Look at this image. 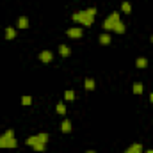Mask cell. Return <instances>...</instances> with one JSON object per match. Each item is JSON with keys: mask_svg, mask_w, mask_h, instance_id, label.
I'll return each instance as SVG.
<instances>
[{"mask_svg": "<svg viewBox=\"0 0 153 153\" xmlns=\"http://www.w3.org/2000/svg\"><path fill=\"white\" fill-rule=\"evenodd\" d=\"M25 143H27V146H34L36 143H39L38 134H36V135H30V137H27V141H25Z\"/></svg>", "mask_w": 153, "mask_h": 153, "instance_id": "16", "label": "cell"}, {"mask_svg": "<svg viewBox=\"0 0 153 153\" xmlns=\"http://www.w3.org/2000/svg\"><path fill=\"white\" fill-rule=\"evenodd\" d=\"M125 30H126V27H125L123 22H119V23L114 27V32H117V34H125Z\"/></svg>", "mask_w": 153, "mask_h": 153, "instance_id": "17", "label": "cell"}, {"mask_svg": "<svg viewBox=\"0 0 153 153\" xmlns=\"http://www.w3.org/2000/svg\"><path fill=\"white\" fill-rule=\"evenodd\" d=\"M121 11H123V13H126V14H130V13H132V4H130V2H126V0H125V2H121Z\"/></svg>", "mask_w": 153, "mask_h": 153, "instance_id": "15", "label": "cell"}, {"mask_svg": "<svg viewBox=\"0 0 153 153\" xmlns=\"http://www.w3.org/2000/svg\"><path fill=\"white\" fill-rule=\"evenodd\" d=\"M150 100H152V102H153V93H152V94H150Z\"/></svg>", "mask_w": 153, "mask_h": 153, "instance_id": "25", "label": "cell"}, {"mask_svg": "<svg viewBox=\"0 0 153 153\" xmlns=\"http://www.w3.org/2000/svg\"><path fill=\"white\" fill-rule=\"evenodd\" d=\"M152 43H153V36H152Z\"/></svg>", "mask_w": 153, "mask_h": 153, "instance_id": "26", "label": "cell"}, {"mask_svg": "<svg viewBox=\"0 0 153 153\" xmlns=\"http://www.w3.org/2000/svg\"><path fill=\"white\" fill-rule=\"evenodd\" d=\"M144 153H153V150H152V148H150V150H146V152H144Z\"/></svg>", "mask_w": 153, "mask_h": 153, "instance_id": "24", "label": "cell"}, {"mask_svg": "<svg viewBox=\"0 0 153 153\" xmlns=\"http://www.w3.org/2000/svg\"><path fill=\"white\" fill-rule=\"evenodd\" d=\"M38 137H39V143H45V144L48 143V134L46 132H39Z\"/></svg>", "mask_w": 153, "mask_h": 153, "instance_id": "21", "label": "cell"}, {"mask_svg": "<svg viewBox=\"0 0 153 153\" xmlns=\"http://www.w3.org/2000/svg\"><path fill=\"white\" fill-rule=\"evenodd\" d=\"M16 38V29L14 27H7L5 29V39H14Z\"/></svg>", "mask_w": 153, "mask_h": 153, "instance_id": "11", "label": "cell"}, {"mask_svg": "<svg viewBox=\"0 0 153 153\" xmlns=\"http://www.w3.org/2000/svg\"><path fill=\"white\" fill-rule=\"evenodd\" d=\"M55 111H57V114H64V112H66V105H64L62 102H59L57 107H55Z\"/></svg>", "mask_w": 153, "mask_h": 153, "instance_id": "20", "label": "cell"}, {"mask_svg": "<svg viewBox=\"0 0 153 153\" xmlns=\"http://www.w3.org/2000/svg\"><path fill=\"white\" fill-rule=\"evenodd\" d=\"M85 153H96V152H94V150H87Z\"/></svg>", "mask_w": 153, "mask_h": 153, "instance_id": "23", "label": "cell"}, {"mask_svg": "<svg viewBox=\"0 0 153 153\" xmlns=\"http://www.w3.org/2000/svg\"><path fill=\"white\" fill-rule=\"evenodd\" d=\"M121 22V18H119V13L117 11H114V13H111L105 20H103V23H102V27H103V30H114V27Z\"/></svg>", "mask_w": 153, "mask_h": 153, "instance_id": "3", "label": "cell"}, {"mask_svg": "<svg viewBox=\"0 0 153 153\" xmlns=\"http://www.w3.org/2000/svg\"><path fill=\"white\" fill-rule=\"evenodd\" d=\"M32 148H34V152H45L46 144H45V143H36V144H34Z\"/></svg>", "mask_w": 153, "mask_h": 153, "instance_id": "22", "label": "cell"}, {"mask_svg": "<svg viewBox=\"0 0 153 153\" xmlns=\"http://www.w3.org/2000/svg\"><path fill=\"white\" fill-rule=\"evenodd\" d=\"M32 103V96H29V94H25V96H22V105H25V107H29Z\"/></svg>", "mask_w": 153, "mask_h": 153, "instance_id": "19", "label": "cell"}, {"mask_svg": "<svg viewBox=\"0 0 153 153\" xmlns=\"http://www.w3.org/2000/svg\"><path fill=\"white\" fill-rule=\"evenodd\" d=\"M18 146V141L14 137V130L9 128L0 135V150H14Z\"/></svg>", "mask_w": 153, "mask_h": 153, "instance_id": "2", "label": "cell"}, {"mask_svg": "<svg viewBox=\"0 0 153 153\" xmlns=\"http://www.w3.org/2000/svg\"><path fill=\"white\" fill-rule=\"evenodd\" d=\"M64 98H66L68 102H71V100H75V91H71V89H68V91H64Z\"/></svg>", "mask_w": 153, "mask_h": 153, "instance_id": "18", "label": "cell"}, {"mask_svg": "<svg viewBox=\"0 0 153 153\" xmlns=\"http://www.w3.org/2000/svg\"><path fill=\"white\" fill-rule=\"evenodd\" d=\"M61 130H62L64 134H70V132H71V121H70V119H62V123H61Z\"/></svg>", "mask_w": 153, "mask_h": 153, "instance_id": "8", "label": "cell"}, {"mask_svg": "<svg viewBox=\"0 0 153 153\" xmlns=\"http://www.w3.org/2000/svg\"><path fill=\"white\" fill-rule=\"evenodd\" d=\"M96 13H98L96 7H87V9H84V11L73 13V14H71V20L76 22V23H80V25H84V27H91V25L94 23Z\"/></svg>", "mask_w": 153, "mask_h": 153, "instance_id": "1", "label": "cell"}, {"mask_svg": "<svg viewBox=\"0 0 153 153\" xmlns=\"http://www.w3.org/2000/svg\"><path fill=\"white\" fill-rule=\"evenodd\" d=\"M82 34H84V30H82L80 27H73V29H68V30H66V36H68V38H71V39L82 38Z\"/></svg>", "mask_w": 153, "mask_h": 153, "instance_id": "4", "label": "cell"}, {"mask_svg": "<svg viewBox=\"0 0 153 153\" xmlns=\"http://www.w3.org/2000/svg\"><path fill=\"white\" fill-rule=\"evenodd\" d=\"M135 66H137V68H141V70L148 68V59H146V57H137V61H135Z\"/></svg>", "mask_w": 153, "mask_h": 153, "instance_id": "9", "label": "cell"}, {"mask_svg": "<svg viewBox=\"0 0 153 153\" xmlns=\"http://www.w3.org/2000/svg\"><path fill=\"white\" fill-rule=\"evenodd\" d=\"M123 153H144V152H143V144L141 143H134V144H130Z\"/></svg>", "mask_w": 153, "mask_h": 153, "instance_id": "6", "label": "cell"}, {"mask_svg": "<svg viewBox=\"0 0 153 153\" xmlns=\"http://www.w3.org/2000/svg\"><path fill=\"white\" fill-rule=\"evenodd\" d=\"M59 53H61L62 57H68V55L71 53V50H70L68 45H61V46H59Z\"/></svg>", "mask_w": 153, "mask_h": 153, "instance_id": "12", "label": "cell"}, {"mask_svg": "<svg viewBox=\"0 0 153 153\" xmlns=\"http://www.w3.org/2000/svg\"><path fill=\"white\" fill-rule=\"evenodd\" d=\"M16 27H18V29H27V27H29V18H27V16H20V18L16 20Z\"/></svg>", "mask_w": 153, "mask_h": 153, "instance_id": "7", "label": "cell"}, {"mask_svg": "<svg viewBox=\"0 0 153 153\" xmlns=\"http://www.w3.org/2000/svg\"><path fill=\"white\" fill-rule=\"evenodd\" d=\"M52 59H53V53H52L50 50H43V52L39 53V61H41V62H45V64L52 62Z\"/></svg>", "mask_w": 153, "mask_h": 153, "instance_id": "5", "label": "cell"}, {"mask_svg": "<svg viewBox=\"0 0 153 153\" xmlns=\"http://www.w3.org/2000/svg\"><path fill=\"white\" fill-rule=\"evenodd\" d=\"M94 85H96V84H94V80H93L91 76H87V78L84 80V87H85V91H93Z\"/></svg>", "mask_w": 153, "mask_h": 153, "instance_id": "10", "label": "cell"}, {"mask_svg": "<svg viewBox=\"0 0 153 153\" xmlns=\"http://www.w3.org/2000/svg\"><path fill=\"white\" fill-rule=\"evenodd\" d=\"M111 34H107V32H103V34H100V39H98V41H100V45H109V43H111Z\"/></svg>", "mask_w": 153, "mask_h": 153, "instance_id": "14", "label": "cell"}, {"mask_svg": "<svg viewBox=\"0 0 153 153\" xmlns=\"http://www.w3.org/2000/svg\"><path fill=\"white\" fill-rule=\"evenodd\" d=\"M132 91H134V94H143L144 87H143V84H141V82H135V84L132 85Z\"/></svg>", "mask_w": 153, "mask_h": 153, "instance_id": "13", "label": "cell"}]
</instances>
